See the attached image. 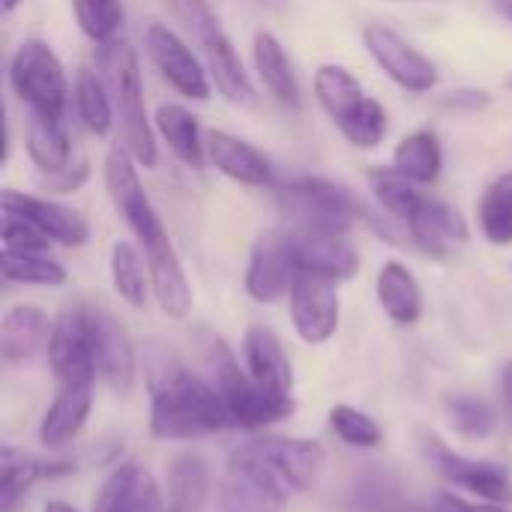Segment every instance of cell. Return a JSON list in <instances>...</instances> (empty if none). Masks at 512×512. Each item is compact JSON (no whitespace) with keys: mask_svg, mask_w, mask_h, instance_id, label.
<instances>
[{"mask_svg":"<svg viewBox=\"0 0 512 512\" xmlns=\"http://www.w3.org/2000/svg\"><path fill=\"white\" fill-rule=\"evenodd\" d=\"M327 453L312 438L264 435L228 456L231 498L240 512L276 510L303 495L324 471Z\"/></svg>","mask_w":512,"mask_h":512,"instance_id":"cell-1","label":"cell"},{"mask_svg":"<svg viewBox=\"0 0 512 512\" xmlns=\"http://www.w3.org/2000/svg\"><path fill=\"white\" fill-rule=\"evenodd\" d=\"M144 375L150 390V432L156 438L195 441L231 429L225 402L210 378L189 372L171 348H147Z\"/></svg>","mask_w":512,"mask_h":512,"instance_id":"cell-2","label":"cell"},{"mask_svg":"<svg viewBox=\"0 0 512 512\" xmlns=\"http://www.w3.org/2000/svg\"><path fill=\"white\" fill-rule=\"evenodd\" d=\"M99 75L114 99L123 147L135 156V162L147 171L159 162V135L153 126V117L147 114L144 102V84H141V63L135 48L126 39H114L108 45H99L96 51Z\"/></svg>","mask_w":512,"mask_h":512,"instance_id":"cell-3","label":"cell"},{"mask_svg":"<svg viewBox=\"0 0 512 512\" xmlns=\"http://www.w3.org/2000/svg\"><path fill=\"white\" fill-rule=\"evenodd\" d=\"M207 354V369H210V384L216 387L219 399L225 402V411L231 417V429H264L273 423L288 420L297 411V402H282L267 396L249 375L246 366L234 357V351L225 345L219 336H207L204 345Z\"/></svg>","mask_w":512,"mask_h":512,"instance_id":"cell-4","label":"cell"},{"mask_svg":"<svg viewBox=\"0 0 512 512\" xmlns=\"http://www.w3.org/2000/svg\"><path fill=\"white\" fill-rule=\"evenodd\" d=\"M276 198L285 216H291L294 228H321L348 234L357 222H369V210L363 201L339 180L297 174L288 180H276Z\"/></svg>","mask_w":512,"mask_h":512,"instance_id":"cell-5","label":"cell"},{"mask_svg":"<svg viewBox=\"0 0 512 512\" xmlns=\"http://www.w3.org/2000/svg\"><path fill=\"white\" fill-rule=\"evenodd\" d=\"M177 15L186 21V27L195 33L207 72L213 78V87L234 105H252L255 102V84L246 72V63L240 51L234 48L228 30L216 18V12L207 6V0H171Z\"/></svg>","mask_w":512,"mask_h":512,"instance_id":"cell-6","label":"cell"},{"mask_svg":"<svg viewBox=\"0 0 512 512\" xmlns=\"http://www.w3.org/2000/svg\"><path fill=\"white\" fill-rule=\"evenodd\" d=\"M9 87L30 114L63 120L69 105V78L57 51L42 39H24L9 60Z\"/></svg>","mask_w":512,"mask_h":512,"instance_id":"cell-7","label":"cell"},{"mask_svg":"<svg viewBox=\"0 0 512 512\" xmlns=\"http://www.w3.org/2000/svg\"><path fill=\"white\" fill-rule=\"evenodd\" d=\"M138 162L135 156L123 147V144H114L108 147L105 153V189H108V198L114 204V210L123 216L126 228L132 231V237L138 240L141 249L159 243L168 237L144 183H141V174H138Z\"/></svg>","mask_w":512,"mask_h":512,"instance_id":"cell-8","label":"cell"},{"mask_svg":"<svg viewBox=\"0 0 512 512\" xmlns=\"http://www.w3.org/2000/svg\"><path fill=\"white\" fill-rule=\"evenodd\" d=\"M363 45L375 60V66L405 93L423 96L438 87V66L417 45H411L399 30L387 24H366Z\"/></svg>","mask_w":512,"mask_h":512,"instance_id":"cell-9","label":"cell"},{"mask_svg":"<svg viewBox=\"0 0 512 512\" xmlns=\"http://www.w3.org/2000/svg\"><path fill=\"white\" fill-rule=\"evenodd\" d=\"M144 45H147V54H150L156 72L183 99L207 102L213 96V78L207 72V63L198 60V54L189 48V42L177 30L153 21L144 33Z\"/></svg>","mask_w":512,"mask_h":512,"instance_id":"cell-10","label":"cell"},{"mask_svg":"<svg viewBox=\"0 0 512 512\" xmlns=\"http://www.w3.org/2000/svg\"><path fill=\"white\" fill-rule=\"evenodd\" d=\"M285 243L294 261L297 276H318L330 282H348L360 273V252L348 240V234L339 231H321V228H288Z\"/></svg>","mask_w":512,"mask_h":512,"instance_id":"cell-11","label":"cell"},{"mask_svg":"<svg viewBox=\"0 0 512 512\" xmlns=\"http://www.w3.org/2000/svg\"><path fill=\"white\" fill-rule=\"evenodd\" d=\"M426 459L438 471V477L447 480L450 486L471 492L486 504H501V507L512 504V477L504 465L456 453L438 438H426Z\"/></svg>","mask_w":512,"mask_h":512,"instance_id":"cell-12","label":"cell"},{"mask_svg":"<svg viewBox=\"0 0 512 512\" xmlns=\"http://www.w3.org/2000/svg\"><path fill=\"white\" fill-rule=\"evenodd\" d=\"M0 207L6 216H18L27 225H33L36 231H42L54 246H66V249H81L90 243V219L60 201L51 198H39V195H27L18 189H3L0 192Z\"/></svg>","mask_w":512,"mask_h":512,"instance_id":"cell-13","label":"cell"},{"mask_svg":"<svg viewBox=\"0 0 512 512\" xmlns=\"http://www.w3.org/2000/svg\"><path fill=\"white\" fill-rule=\"evenodd\" d=\"M90 348H93V360H96V372L99 378L117 393L126 396L135 384V348L126 336V330L105 312L96 306H78Z\"/></svg>","mask_w":512,"mask_h":512,"instance_id":"cell-14","label":"cell"},{"mask_svg":"<svg viewBox=\"0 0 512 512\" xmlns=\"http://www.w3.org/2000/svg\"><path fill=\"white\" fill-rule=\"evenodd\" d=\"M294 333L306 345H324L336 336L342 321V297L336 282L300 273L288 291Z\"/></svg>","mask_w":512,"mask_h":512,"instance_id":"cell-15","label":"cell"},{"mask_svg":"<svg viewBox=\"0 0 512 512\" xmlns=\"http://www.w3.org/2000/svg\"><path fill=\"white\" fill-rule=\"evenodd\" d=\"M48 363H51L57 387L96 384L99 372H96L93 348H90V339H87L78 306L66 309L54 321V330H51V339H48Z\"/></svg>","mask_w":512,"mask_h":512,"instance_id":"cell-16","label":"cell"},{"mask_svg":"<svg viewBox=\"0 0 512 512\" xmlns=\"http://www.w3.org/2000/svg\"><path fill=\"white\" fill-rule=\"evenodd\" d=\"M93 512H165V501L153 471L129 459L111 468L102 480L93 498Z\"/></svg>","mask_w":512,"mask_h":512,"instance_id":"cell-17","label":"cell"},{"mask_svg":"<svg viewBox=\"0 0 512 512\" xmlns=\"http://www.w3.org/2000/svg\"><path fill=\"white\" fill-rule=\"evenodd\" d=\"M294 279H297V270L285 243V231H270L258 237L249 255V267H246V294L255 303H276L288 297Z\"/></svg>","mask_w":512,"mask_h":512,"instance_id":"cell-18","label":"cell"},{"mask_svg":"<svg viewBox=\"0 0 512 512\" xmlns=\"http://www.w3.org/2000/svg\"><path fill=\"white\" fill-rule=\"evenodd\" d=\"M243 360L252 381L273 399L297 402L294 399V366L285 354L282 339L270 327H249L243 336Z\"/></svg>","mask_w":512,"mask_h":512,"instance_id":"cell-19","label":"cell"},{"mask_svg":"<svg viewBox=\"0 0 512 512\" xmlns=\"http://www.w3.org/2000/svg\"><path fill=\"white\" fill-rule=\"evenodd\" d=\"M405 234H408V243L420 249L423 255L444 258L450 243H468L471 228L453 204L435 195H426L417 213L405 222Z\"/></svg>","mask_w":512,"mask_h":512,"instance_id":"cell-20","label":"cell"},{"mask_svg":"<svg viewBox=\"0 0 512 512\" xmlns=\"http://www.w3.org/2000/svg\"><path fill=\"white\" fill-rule=\"evenodd\" d=\"M207 159L219 174L240 186H276V168L273 162L246 138H237L225 129L207 132Z\"/></svg>","mask_w":512,"mask_h":512,"instance_id":"cell-21","label":"cell"},{"mask_svg":"<svg viewBox=\"0 0 512 512\" xmlns=\"http://www.w3.org/2000/svg\"><path fill=\"white\" fill-rule=\"evenodd\" d=\"M141 252L147 258L150 285H153V297H156L159 309L168 318L183 321L192 312V285H189V276L183 270V261H180L171 237H165Z\"/></svg>","mask_w":512,"mask_h":512,"instance_id":"cell-22","label":"cell"},{"mask_svg":"<svg viewBox=\"0 0 512 512\" xmlns=\"http://www.w3.org/2000/svg\"><path fill=\"white\" fill-rule=\"evenodd\" d=\"M75 474L72 462H45L15 447H0V512H18L39 480Z\"/></svg>","mask_w":512,"mask_h":512,"instance_id":"cell-23","label":"cell"},{"mask_svg":"<svg viewBox=\"0 0 512 512\" xmlns=\"http://www.w3.org/2000/svg\"><path fill=\"white\" fill-rule=\"evenodd\" d=\"M90 411H93V384L57 387V396L39 423V444L48 450H60V447L72 444L81 435V429L87 426Z\"/></svg>","mask_w":512,"mask_h":512,"instance_id":"cell-24","label":"cell"},{"mask_svg":"<svg viewBox=\"0 0 512 512\" xmlns=\"http://www.w3.org/2000/svg\"><path fill=\"white\" fill-rule=\"evenodd\" d=\"M252 63L258 72V81L264 90L285 108H300L303 93H300V78L294 69L291 54L285 51L282 39L270 30H258L252 39Z\"/></svg>","mask_w":512,"mask_h":512,"instance_id":"cell-25","label":"cell"},{"mask_svg":"<svg viewBox=\"0 0 512 512\" xmlns=\"http://www.w3.org/2000/svg\"><path fill=\"white\" fill-rule=\"evenodd\" d=\"M54 321L39 309V306H12L3 315L0 324V354L6 366H18L27 363L30 357H36L42 348H48Z\"/></svg>","mask_w":512,"mask_h":512,"instance_id":"cell-26","label":"cell"},{"mask_svg":"<svg viewBox=\"0 0 512 512\" xmlns=\"http://www.w3.org/2000/svg\"><path fill=\"white\" fill-rule=\"evenodd\" d=\"M153 126H156L159 141L171 150V156H174L177 162H183V165L192 168V171H201V168H204V159H207V138L201 135L198 117H195L186 105H177V102H162V105H156Z\"/></svg>","mask_w":512,"mask_h":512,"instance_id":"cell-27","label":"cell"},{"mask_svg":"<svg viewBox=\"0 0 512 512\" xmlns=\"http://www.w3.org/2000/svg\"><path fill=\"white\" fill-rule=\"evenodd\" d=\"M375 297L384 315L399 324L411 327L423 318V288L414 270L402 261H384L375 276Z\"/></svg>","mask_w":512,"mask_h":512,"instance_id":"cell-28","label":"cell"},{"mask_svg":"<svg viewBox=\"0 0 512 512\" xmlns=\"http://www.w3.org/2000/svg\"><path fill=\"white\" fill-rule=\"evenodd\" d=\"M402 480L378 465L363 468L345 489L342 512H414Z\"/></svg>","mask_w":512,"mask_h":512,"instance_id":"cell-29","label":"cell"},{"mask_svg":"<svg viewBox=\"0 0 512 512\" xmlns=\"http://www.w3.org/2000/svg\"><path fill=\"white\" fill-rule=\"evenodd\" d=\"M312 93H315V102L321 105V111L336 126H342L366 99L360 78L342 63H321L312 75Z\"/></svg>","mask_w":512,"mask_h":512,"instance_id":"cell-30","label":"cell"},{"mask_svg":"<svg viewBox=\"0 0 512 512\" xmlns=\"http://www.w3.org/2000/svg\"><path fill=\"white\" fill-rule=\"evenodd\" d=\"M393 168L417 186H435L444 174V147L435 129H414L399 138L393 150Z\"/></svg>","mask_w":512,"mask_h":512,"instance_id":"cell-31","label":"cell"},{"mask_svg":"<svg viewBox=\"0 0 512 512\" xmlns=\"http://www.w3.org/2000/svg\"><path fill=\"white\" fill-rule=\"evenodd\" d=\"M168 512H201L210 498V468L198 453H180L165 477Z\"/></svg>","mask_w":512,"mask_h":512,"instance_id":"cell-32","label":"cell"},{"mask_svg":"<svg viewBox=\"0 0 512 512\" xmlns=\"http://www.w3.org/2000/svg\"><path fill=\"white\" fill-rule=\"evenodd\" d=\"M24 147H27L30 162L42 174H57L66 165H72V138L63 129V123L54 117L30 114L27 132H24Z\"/></svg>","mask_w":512,"mask_h":512,"instance_id":"cell-33","label":"cell"},{"mask_svg":"<svg viewBox=\"0 0 512 512\" xmlns=\"http://www.w3.org/2000/svg\"><path fill=\"white\" fill-rule=\"evenodd\" d=\"M72 105H75V114H78L81 126L96 138H105L117 123L114 99H111V93H108L99 72L78 69V75L72 81Z\"/></svg>","mask_w":512,"mask_h":512,"instance_id":"cell-34","label":"cell"},{"mask_svg":"<svg viewBox=\"0 0 512 512\" xmlns=\"http://www.w3.org/2000/svg\"><path fill=\"white\" fill-rule=\"evenodd\" d=\"M108 270H111V285L117 291V297L123 303H129L132 309H144L153 285H150V270H147V258L138 246L117 240L111 246V258H108Z\"/></svg>","mask_w":512,"mask_h":512,"instance_id":"cell-35","label":"cell"},{"mask_svg":"<svg viewBox=\"0 0 512 512\" xmlns=\"http://www.w3.org/2000/svg\"><path fill=\"white\" fill-rule=\"evenodd\" d=\"M366 180H369V189H372L378 207L402 225L417 213V207L426 198V192H420V186L414 180H408L402 171H396L393 165L390 168H384V165L372 168Z\"/></svg>","mask_w":512,"mask_h":512,"instance_id":"cell-36","label":"cell"},{"mask_svg":"<svg viewBox=\"0 0 512 512\" xmlns=\"http://www.w3.org/2000/svg\"><path fill=\"white\" fill-rule=\"evenodd\" d=\"M477 225L492 246H512V168L486 186L477 201Z\"/></svg>","mask_w":512,"mask_h":512,"instance_id":"cell-37","label":"cell"},{"mask_svg":"<svg viewBox=\"0 0 512 512\" xmlns=\"http://www.w3.org/2000/svg\"><path fill=\"white\" fill-rule=\"evenodd\" d=\"M0 270L9 285H30V288H60L69 279L60 261H54L51 255H39V252L0 249Z\"/></svg>","mask_w":512,"mask_h":512,"instance_id":"cell-38","label":"cell"},{"mask_svg":"<svg viewBox=\"0 0 512 512\" xmlns=\"http://www.w3.org/2000/svg\"><path fill=\"white\" fill-rule=\"evenodd\" d=\"M72 15L78 30L93 45H108L120 39V30L126 24L123 0H72Z\"/></svg>","mask_w":512,"mask_h":512,"instance_id":"cell-39","label":"cell"},{"mask_svg":"<svg viewBox=\"0 0 512 512\" xmlns=\"http://www.w3.org/2000/svg\"><path fill=\"white\" fill-rule=\"evenodd\" d=\"M447 417H450V426L468 438V441H486L495 435L498 429V414L495 408L480 399V396H471V393H459V396H450L447 399Z\"/></svg>","mask_w":512,"mask_h":512,"instance_id":"cell-40","label":"cell"},{"mask_svg":"<svg viewBox=\"0 0 512 512\" xmlns=\"http://www.w3.org/2000/svg\"><path fill=\"white\" fill-rule=\"evenodd\" d=\"M327 420L333 435L354 450H378L384 444V429L378 426V420L354 405H333Z\"/></svg>","mask_w":512,"mask_h":512,"instance_id":"cell-41","label":"cell"},{"mask_svg":"<svg viewBox=\"0 0 512 512\" xmlns=\"http://www.w3.org/2000/svg\"><path fill=\"white\" fill-rule=\"evenodd\" d=\"M339 132L351 147L375 150L387 135V108L375 96H366L363 105L339 126Z\"/></svg>","mask_w":512,"mask_h":512,"instance_id":"cell-42","label":"cell"},{"mask_svg":"<svg viewBox=\"0 0 512 512\" xmlns=\"http://www.w3.org/2000/svg\"><path fill=\"white\" fill-rule=\"evenodd\" d=\"M0 240L6 252H39V255H51V240L36 231L33 225H27L18 216H6L3 213V225H0Z\"/></svg>","mask_w":512,"mask_h":512,"instance_id":"cell-43","label":"cell"},{"mask_svg":"<svg viewBox=\"0 0 512 512\" xmlns=\"http://www.w3.org/2000/svg\"><path fill=\"white\" fill-rule=\"evenodd\" d=\"M87 180H90V162L87 159H78L75 165H66L57 174H45V189H51L54 195H72Z\"/></svg>","mask_w":512,"mask_h":512,"instance_id":"cell-44","label":"cell"},{"mask_svg":"<svg viewBox=\"0 0 512 512\" xmlns=\"http://www.w3.org/2000/svg\"><path fill=\"white\" fill-rule=\"evenodd\" d=\"M414 512H512V510L501 507V504H486V501H480V504H468L465 498H456V495H450V492H441V495H435L426 507H417Z\"/></svg>","mask_w":512,"mask_h":512,"instance_id":"cell-45","label":"cell"},{"mask_svg":"<svg viewBox=\"0 0 512 512\" xmlns=\"http://www.w3.org/2000/svg\"><path fill=\"white\" fill-rule=\"evenodd\" d=\"M444 105L447 108H486L489 105V93L486 90H456V93H447L444 96Z\"/></svg>","mask_w":512,"mask_h":512,"instance_id":"cell-46","label":"cell"},{"mask_svg":"<svg viewBox=\"0 0 512 512\" xmlns=\"http://www.w3.org/2000/svg\"><path fill=\"white\" fill-rule=\"evenodd\" d=\"M501 402H504L507 423L512 426V360L501 366Z\"/></svg>","mask_w":512,"mask_h":512,"instance_id":"cell-47","label":"cell"},{"mask_svg":"<svg viewBox=\"0 0 512 512\" xmlns=\"http://www.w3.org/2000/svg\"><path fill=\"white\" fill-rule=\"evenodd\" d=\"M45 512H78L72 504H66V501H48L45 504Z\"/></svg>","mask_w":512,"mask_h":512,"instance_id":"cell-48","label":"cell"},{"mask_svg":"<svg viewBox=\"0 0 512 512\" xmlns=\"http://www.w3.org/2000/svg\"><path fill=\"white\" fill-rule=\"evenodd\" d=\"M495 9H498V15H504L512 24V0H495Z\"/></svg>","mask_w":512,"mask_h":512,"instance_id":"cell-49","label":"cell"},{"mask_svg":"<svg viewBox=\"0 0 512 512\" xmlns=\"http://www.w3.org/2000/svg\"><path fill=\"white\" fill-rule=\"evenodd\" d=\"M21 3H24V0H0V9H3V15H12Z\"/></svg>","mask_w":512,"mask_h":512,"instance_id":"cell-50","label":"cell"}]
</instances>
